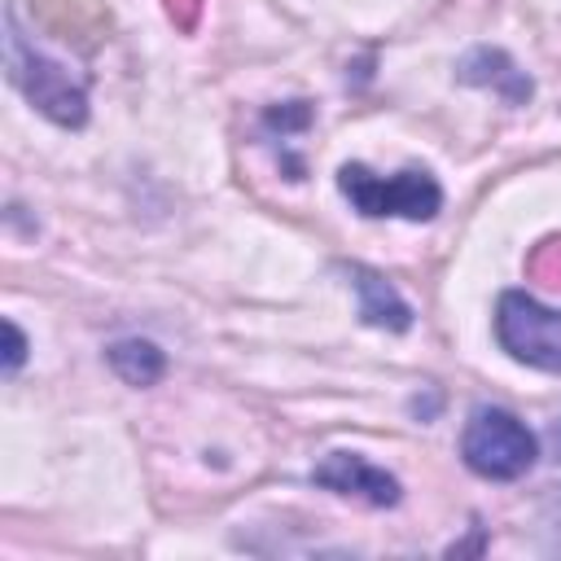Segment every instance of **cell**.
Here are the masks:
<instances>
[{
	"label": "cell",
	"instance_id": "1",
	"mask_svg": "<svg viewBox=\"0 0 561 561\" xmlns=\"http://www.w3.org/2000/svg\"><path fill=\"white\" fill-rule=\"evenodd\" d=\"M342 197L364 215V219H434L443 206V188L425 167H403L399 175H377L364 162H346L337 171Z\"/></svg>",
	"mask_w": 561,
	"mask_h": 561
},
{
	"label": "cell",
	"instance_id": "2",
	"mask_svg": "<svg viewBox=\"0 0 561 561\" xmlns=\"http://www.w3.org/2000/svg\"><path fill=\"white\" fill-rule=\"evenodd\" d=\"M460 456L465 465L478 473V478H491V482H513L522 478L535 456H539V443L535 434L504 408H478L469 421H465V434H460Z\"/></svg>",
	"mask_w": 561,
	"mask_h": 561
},
{
	"label": "cell",
	"instance_id": "3",
	"mask_svg": "<svg viewBox=\"0 0 561 561\" xmlns=\"http://www.w3.org/2000/svg\"><path fill=\"white\" fill-rule=\"evenodd\" d=\"M495 337L500 346L530 368L561 373V311L535 302L522 289H504L495 302Z\"/></svg>",
	"mask_w": 561,
	"mask_h": 561
},
{
	"label": "cell",
	"instance_id": "4",
	"mask_svg": "<svg viewBox=\"0 0 561 561\" xmlns=\"http://www.w3.org/2000/svg\"><path fill=\"white\" fill-rule=\"evenodd\" d=\"M9 79L26 92V101L48 114L53 123L61 127H79L88 118V96H83V83H75L66 75V66L48 61L44 53L26 48V39L18 31H9Z\"/></svg>",
	"mask_w": 561,
	"mask_h": 561
},
{
	"label": "cell",
	"instance_id": "5",
	"mask_svg": "<svg viewBox=\"0 0 561 561\" xmlns=\"http://www.w3.org/2000/svg\"><path fill=\"white\" fill-rule=\"evenodd\" d=\"M311 478H316V486L337 491V495H355V500H364V504H373V508H394L399 495H403V486H399L394 473L377 469L373 460H364V456H355V451H329V456L311 469Z\"/></svg>",
	"mask_w": 561,
	"mask_h": 561
},
{
	"label": "cell",
	"instance_id": "6",
	"mask_svg": "<svg viewBox=\"0 0 561 561\" xmlns=\"http://www.w3.org/2000/svg\"><path fill=\"white\" fill-rule=\"evenodd\" d=\"M351 276H355V294H359V316H364V324L390 329V333H403V329L412 324V311H408V302L399 298V289H394L390 280H381V276L368 272V267H351Z\"/></svg>",
	"mask_w": 561,
	"mask_h": 561
},
{
	"label": "cell",
	"instance_id": "7",
	"mask_svg": "<svg viewBox=\"0 0 561 561\" xmlns=\"http://www.w3.org/2000/svg\"><path fill=\"white\" fill-rule=\"evenodd\" d=\"M110 368H114L127 386H153V381L167 373V355H162L153 342L127 337V342H114V346H110Z\"/></svg>",
	"mask_w": 561,
	"mask_h": 561
},
{
	"label": "cell",
	"instance_id": "8",
	"mask_svg": "<svg viewBox=\"0 0 561 561\" xmlns=\"http://www.w3.org/2000/svg\"><path fill=\"white\" fill-rule=\"evenodd\" d=\"M22 359H26V337L13 320H4V377H13L22 368Z\"/></svg>",
	"mask_w": 561,
	"mask_h": 561
},
{
	"label": "cell",
	"instance_id": "9",
	"mask_svg": "<svg viewBox=\"0 0 561 561\" xmlns=\"http://www.w3.org/2000/svg\"><path fill=\"white\" fill-rule=\"evenodd\" d=\"M552 548L561 552V495L552 500Z\"/></svg>",
	"mask_w": 561,
	"mask_h": 561
}]
</instances>
